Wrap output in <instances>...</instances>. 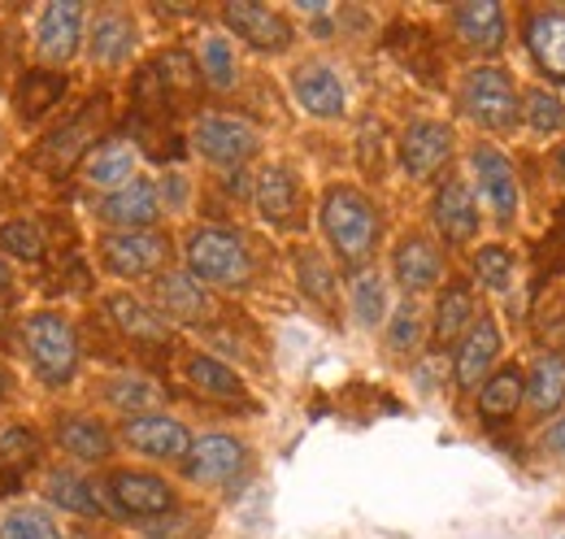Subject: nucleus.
Masks as SVG:
<instances>
[{
    "mask_svg": "<svg viewBox=\"0 0 565 539\" xmlns=\"http://www.w3.org/2000/svg\"><path fill=\"white\" fill-rule=\"evenodd\" d=\"M201 74L210 78V87H217V92L235 87V53H231V44L222 35H205L201 40Z\"/></svg>",
    "mask_w": 565,
    "mask_h": 539,
    "instance_id": "72a5a7b5",
    "label": "nucleus"
},
{
    "mask_svg": "<svg viewBox=\"0 0 565 539\" xmlns=\"http://www.w3.org/2000/svg\"><path fill=\"white\" fill-rule=\"evenodd\" d=\"M105 397L118 409H131V418H136V413H148V404H157V388L143 379H114Z\"/></svg>",
    "mask_w": 565,
    "mask_h": 539,
    "instance_id": "ea45409f",
    "label": "nucleus"
},
{
    "mask_svg": "<svg viewBox=\"0 0 565 539\" xmlns=\"http://www.w3.org/2000/svg\"><path fill=\"white\" fill-rule=\"evenodd\" d=\"M166 188H170V204L179 209V204H183V183H179V175H170V179H166Z\"/></svg>",
    "mask_w": 565,
    "mask_h": 539,
    "instance_id": "a18cd8bd",
    "label": "nucleus"
},
{
    "mask_svg": "<svg viewBox=\"0 0 565 539\" xmlns=\"http://www.w3.org/2000/svg\"><path fill=\"white\" fill-rule=\"evenodd\" d=\"M526 123L540 135H557L565 127V105L562 96H553L548 87H535L526 92Z\"/></svg>",
    "mask_w": 565,
    "mask_h": 539,
    "instance_id": "c9c22d12",
    "label": "nucleus"
},
{
    "mask_svg": "<svg viewBox=\"0 0 565 539\" xmlns=\"http://www.w3.org/2000/svg\"><path fill=\"white\" fill-rule=\"evenodd\" d=\"M183 370H188V383H192L201 397H213V401H239V397H244L239 374H235L231 366H222L217 357H210V352H192Z\"/></svg>",
    "mask_w": 565,
    "mask_h": 539,
    "instance_id": "a878e982",
    "label": "nucleus"
},
{
    "mask_svg": "<svg viewBox=\"0 0 565 539\" xmlns=\"http://www.w3.org/2000/svg\"><path fill=\"white\" fill-rule=\"evenodd\" d=\"M100 218L114 222L118 231H148L161 218V188L152 179H131L127 188L100 201Z\"/></svg>",
    "mask_w": 565,
    "mask_h": 539,
    "instance_id": "ddd939ff",
    "label": "nucleus"
},
{
    "mask_svg": "<svg viewBox=\"0 0 565 539\" xmlns=\"http://www.w3.org/2000/svg\"><path fill=\"white\" fill-rule=\"evenodd\" d=\"M353 309L361 318V327H379L383 314H387V292H383V278L379 274H356L353 283Z\"/></svg>",
    "mask_w": 565,
    "mask_h": 539,
    "instance_id": "f704fd0d",
    "label": "nucleus"
},
{
    "mask_svg": "<svg viewBox=\"0 0 565 539\" xmlns=\"http://www.w3.org/2000/svg\"><path fill=\"white\" fill-rule=\"evenodd\" d=\"M322 231H327L331 249L340 253V262L361 270L374 257V244H379V209L356 188H331L322 197Z\"/></svg>",
    "mask_w": 565,
    "mask_h": 539,
    "instance_id": "f257e3e1",
    "label": "nucleus"
},
{
    "mask_svg": "<svg viewBox=\"0 0 565 539\" xmlns=\"http://www.w3.org/2000/svg\"><path fill=\"white\" fill-rule=\"evenodd\" d=\"M40 457V444H35V435L26 431V426H13V431H4L0 435V462L13 471V466H31Z\"/></svg>",
    "mask_w": 565,
    "mask_h": 539,
    "instance_id": "79ce46f5",
    "label": "nucleus"
},
{
    "mask_svg": "<svg viewBox=\"0 0 565 539\" xmlns=\"http://www.w3.org/2000/svg\"><path fill=\"white\" fill-rule=\"evenodd\" d=\"M392 274L405 292H426L430 283H439L444 274V262H439V249L423 240V235H405L392 253Z\"/></svg>",
    "mask_w": 565,
    "mask_h": 539,
    "instance_id": "6ab92c4d",
    "label": "nucleus"
},
{
    "mask_svg": "<svg viewBox=\"0 0 565 539\" xmlns=\"http://www.w3.org/2000/svg\"><path fill=\"white\" fill-rule=\"evenodd\" d=\"M222 22L239 35V40H248L253 49H262V53H279L291 44V22L275 13V9H266V4H248V0H235V4H226L222 9Z\"/></svg>",
    "mask_w": 565,
    "mask_h": 539,
    "instance_id": "1a4fd4ad",
    "label": "nucleus"
},
{
    "mask_svg": "<svg viewBox=\"0 0 565 539\" xmlns=\"http://www.w3.org/2000/svg\"><path fill=\"white\" fill-rule=\"evenodd\" d=\"M418 339H423V314H418V305H414V300H405V305L396 309V318H392L387 344H392L396 352H409Z\"/></svg>",
    "mask_w": 565,
    "mask_h": 539,
    "instance_id": "a19ab883",
    "label": "nucleus"
},
{
    "mask_svg": "<svg viewBox=\"0 0 565 539\" xmlns=\"http://www.w3.org/2000/svg\"><path fill=\"white\" fill-rule=\"evenodd\" d=\"M44 144H49V152H53V166H66V161H74V157L92 144V123H74V127L57 131L53 139H44Z\"/></svg>",
    "mask_w": 565,
    "mask_h": 539,
    "instance_id": "37998d69",
    "label": "nucleus"
},
{
    "mask_svg": "<svg viewBox=\"0 0 565 539\" xmlns=\"http://www.w3.org/2000/svg\"><path fill=\"white\" fill-rule=\"evenodd\" d=\"M13 292V270L0 262V296H9Z\"/></svg>",
    "mask_w": 565,
    "mask_h": 539,
    "instance_id": "49530a36",
    "label": "nucleus"
},
{
    "mask_svg": "<svg viewBox=\"0 0 565 539\" xmlns=\"http://www.w3.org/2000/svg\"><path fill=\"white\" fill-rule=\"evenodd\" d=\"M188 270L213 287H244L253 278L248 244L226 226H201L188 235Z\"/></svg>",
    "mask_w": 565,
    "mask_h": 539,
    "instance_id": "f03ea898",
    "label": "nucleus"
},
{
    "mask_svg": "<svg viewBox=\"0 0 565 539\" xmlns=\"http://www.w3.org/2000/svg\"><path fill=\"white\" fill-rule=\"evenodd\" d=\"M430 213H435V226L444 231V240H452V244H470L479 235V204H475L470 188L461 179H448L435 192Z\"/></svg>",
    "mask_w": 565,
    "mask_h": 539,
    "instance_id": "2eb2a0df",
    "label": "nucleus"
},
{
    "mask_svg": "<svg viewBox=\"0 0 565 539\" xmlns=\"http://www.w3.org/2000/svg\"><path fill=\"white\" fill-rule=\"evenodd\" d=\"M166 257H170V244L157 231H109L100 240V262L118 278L157 274V270L166 266Z\"/></svg>",
    "mask_w": 565,
    "mask_h": 539,
    "instance_id": "39448f33",
    "label": "nucleus"
},
{
    "mask_svg": "<svg viewBox=\"0 0 565 539\" xmlns=\"http://www.w3.org/2000/svg\"><path fill=\"white\" fill-rule=\"evenodd\" d=\"M66 92V74L57 70H26L22 83H18V109L22 118H40L44 109H53Z\"/></svg>",
    "mask_w": 565,
    "mask_h": 539,
    "instance_id": "2f4dec72",
    "label": "nucleus"
},
{
    "mask_svg": "<svg viewBox=\"0 0 565 539\" xmlns=\"http://www.w3.org/2000/svg\"><path fill=\"white\" fill-rule=\"evenodd\" d=\"M22 344H26V357H31L35 374L49 388H62V383L74 379V370H78V339H74V327L62 314H31L22 323Z\"/></svg>",
    "mask_w": 565,
    "mask_h": 539,
    "instance_id": "7ed1b4c3",
    "label": "nucleus"
},
{
    "mask_svg": "<svg viewBox=\"0 0 565 539\" xmlns=\"http://www.w3.org/2000/svg\"><path fill=\"white\" fill-rule=\"evenodd\" d=\"M0 314H4V305H0Z\"/></svg>",
    "mask_w": 565,
    "mask_h": 539,
    "instance_id": "8fccbe9b",
    "label": "nucleus"
},
{
    "mask_svg": "<svg viewBox=\"0 0 565 539\" xmlns=\"http://www.w3.org/2000/svg\"><path fill=\"white\" fill-rule=\"evenodd\" d=\"M0 139H4V135H0Z\"/></svg>",
    "mask_w": 565,
    "mask_h": 539,
    "instance_id": "3c124183",
    "label": "nucleus"
},
{
    "mask_svg": "<svg viewBox=\"0 0 565 539\" xmlns=\"http://www.w3.org/2000/svg\"><path fill=\"white\" fill-rule=\"evenodd\" d=\"M300 283H305V292L313 296V300H322V305H331L335 300V274L331 266L318 257V253H300Z\"/></svg>",
    "mask_w": 565,
    "mask_h": 539,
    "instance_id": "58836bf2",
    "label": "nucleus"
},
{
    "mask_svg": "<svg viewBox=\"0 0 565 539\" xmlns=\"http://www.w3.org/2000/svg\"><path fill=\"white\" fill-rule=\"evenodd\" d=\"M192 144H196V152H201L205 161H213V166H244V161L257 152L262 135H257V127H248L244 118L205 114V118H196V127H192Z\"/></svg>",
    "mask_w": 565,
    "mask_h": 539,
    "instance_id": "423d86ee",
    "label": "nucleus"
},
{
    "mask_svg": "<svg viewBox=\"0 0 565 539\" xmlns=\"http://www.w3.org/2000/svg\"><path fill=\"white\" fill-rule=\"evenodd\" d=\"M526 401L540 418L557 413L565 404V357L562 352H544L535 357L531 374H526Z\"/></svg>",
    "mask_w": 565,
    "mask_h": 539,
    "instance_id": "393cba45",
    "label": "nucleus"
},
{
    "mask_svg": "<svg viewBox=\"0 0 565 539\" xmlns=\"http://www.w3.org/2000/svg\"><path fill=\"white\" fill-rule=\"evenodd\" d=\"M105 314L118 323V331H127L131 339H152V344H161V339L170 336V331H166V318H157L143 300L127 296V292L109 296V300H105Z\"/></svg>",
    "mask_w": 565,
    "mask_h": 539,
    "instance_id": "cd10ccee",
    "label": "nucleus"
},
{
    "mask_svg": "<svg viewBox=\"0 0 565 539\" xmlns=\"http://www.w3.org/2000/svg\"><path fill=\"white\" fill-rule=\"evenodd\" d=\"M57 444L71 453L74 462H105L114 453V435L96 418H83V413H66L57 422Z\"/></svg>",
    "mask_w": 565,
    "mask_h": 539,
    "instance_id": "b1692460",
    "label": "nucleus"
},
{
    "mask_svg": "<svg viewBox=\"0 0 565 539\" xmlns=\"http://www.w3.org/2000/svg\"><path fill=\"white\" fill-rule=\"evenodd\" d=\"M44 496H49L53 505L71 509V514H83V518H100V514H105V505H100V496L92 492V483L78 478L74 471H49Z\"/></svg>",
    "mask_w": 565,
    "mask_h": 539,
    "instance_id": "c85d7f7f",
    "label": "nucleus"
},
{
    "mask_svg": "<svg viewBox=\"0 0 565 539\" xmlns=\"http://www.w3.org/2000/svg\"><path fill=\"white\" fill-rule=\"evenodd\" d=\"M109 496L122 514H136V518H157V514L174 509L170 483L148 471H114L109 474Z\"/></svg>",
    "mask_w": 565,
    "mask_h": 539,
    "instance_id": "9d476101",
    "label": "nucleus"
},
{
    "mask_svg": "<svg viewBox=\"0 0 565 539\" xmlns=\"http://www.w3.org/2000/svg\"><path fill=\"white\" fill-rule=\"evenodd\" d=\"M291 92H296L300 109L313 114V118H340L344 105H349L340 74L331 66H322V62H305V66L291 70Z\"/></svg>",
    "mask_w": 565,
    "mask_h": 539,
    "instance_id": "9b49d317",
    "label": "nucleus"
},
{
    "mask_svg": "<svg viewBox=\"0 0 565 539\" xmlns=\"http://www.w3.org/2000/svg\"><path fill=\"white\" fill-rule=\"evenodd\" d=\"M526 49L548 78L565 83V13H531L526 18Z\"/></svg>",
    "mask_w": 565,
    "mask_h": 539,
    "instance_id": "412c9836",
    "label": "nucleus"
},
{
    "mask_svg": "<svg viewBox=\"0 0 565 539\" xmlns=\"http://www.w3.org/2000/svg\"><path fill=\"white\" fill-rule=\"evenodd\" d=\"M461 109L488 131H509L518 123V87L500 66L470 70L461 83Z\"/></svg>",
    "mask_w": 565,
    "mask_h": 539,
    "instance_id": "20e7f679",
    "label": "nucleus"
},
{
    "mask_svg": "<svg viewBox=\"0 0 565 539\" xmlns=\"http://www.w3.org/2000/svg\"><path fill=\"white\" fill-rule=\"evenodd\" d=\"M87 53L92 62L105 70H118L131 53H136V22L127 13H100L92 22V40H87Z\"/></svg>",
    "mask_w": 565,
    "mask_h": 539,
    "instance_id": "aec40b11",
    "label": "nucleus"
},
{
    "mask_svg": "<svg viewBox=\"0 0 565 539\" xmlns=\"http://www.w3.org/2000/svg\"><path fill=\"white\" fill-rule=\"evenodd\" d=\"M475 274H479V283H483V287L504 292V287L513 283V253H509L504 244H488V249H479V253H475Z\"/></svg>",
    "mask_w": 565,
    "mask_h": 539,
    "instance_id": "e433bc0d",
    "label": "nucleus"
},
{
    "mask_svg": "<svg viewBox=\"0 0 565 539\" xmlns=\"http://www.w3.org/2000/svg\"><path fill=\"white\" fill-rule=\"evenodd\" d=\"M0 539H62V531L44 509L22 505V509H9L0 518Z\"/></svg>",
    "mask_w": 565,
    "mask_h": 539,
    "instance_id": "473e14b6",
    "label": "nucleus"
},
{
    "mask_svg": "<svg viewBox=\"0 0 565 539\" xmlns=\"http://www.w3.org/2000/svg\"><path fill=\"white\" fill-rule=\"evenodd\" d=\"M470 327H475V296H470V287H461V283L444 287V296L435 305V339L452 344L457 336H466Z\"/></svg>",
    "mask_w": 565,
    "mask_h": 539,
    "instance_id": "c756f323",
    "label": "nucleus"
},
{
    "mask_svg": "<svg viewBox=\"0 0 565 539\" xmlns=\"http://www.w3.org/2000/svg\"><path fill=\"white\" fill-rule=\"evenodd\" d=\"M157 300L179 323H205L213 309L210 292L201 287V278L192 270H166V274H157Z\"/></svg>",
    "mask_w": 565,
    "mask_h": 539,
    "instance_id": "a211bd4d",
    "label": "nucleus"
},
{
    "mask_svg": "<svg viewBox=\"0 0 565 539\" xmlns=\"http://www.w3.org/2000/svg\"><path fill=\"white\" fill-rule=\"evenodd\" d=\"M452 157V131L444 123H409V131L401 135V166L409 170V179H430L435 170H444V161Z\"/></svg>",
    "mask_w": 565,
    "mask_h": 539,
    "instance_id": "f8f14e48",
    "label": "nucleus"
},
{
    "mask_svg": "<svg viewBox=\"0 0 565 539\" xmlns=\"http://www.w3.org/2000/svg\"><path fill=\"white\" fill-rule=\"evenodd\" d=\"M78 31H83V4H74V0L49 4L40 18V31H35V53L44 62H71L78 49Z\"/></svg>",
    "mask_w": 565,
    "mask_h": 539,
    "instance_id": "dca6fc26",
    "label": "nucleus"
},
{
    "mask_svg": "<svg viewBox=\"0 0 565 539\" xmlns=\"http://www.w3.org/2000/svg\"><path fill=\"white\" fill-rule=\"evenodd\" d=\"M257 209L270 218V222H287L296 213V175L287 166H270L262 179H257V192H253Z\"/></svg>",
    "mask_w": 565,
    "mask_h": 539,
    "instance_id": "7c9ffc66",
    "label": "nucleus"
},
{
    "mask_svg": "<svg viewBox=\"0 0 565 539\" xmlns=\"http://www.w3.org/2000/svg\"><path fill=\"white\" fill-rule=\"evenodd\" d=\"M522 397H526V374L518 366H500L479 388V413L483 418H509V413H518Z\"/></svg>",
    "mask_w": 565,
    "mask_h": 539,
    "instance_id": "bb28decb",
    "label": "nucleus"
},
{
    "mask_svg": "<svg viewBox=\"0 0 565 539\" xmlns=\"http://www.w3.org/2000/svg\"><path fill=\"white\" fill-rule=\"evenodd\" d=\"M470 166H475V175H479V192L488 197L495 218H513L518 213V175H513V161L504 157V152H495L492 144H479L475 152H470Z\"/></svg>",
    "mask_w": 565,
    "mask_h": 539,
    "instance_id": "4468645a",
    "label": "nucleus"
},
{
    "mask_svg": "<svg viewBox=\"0 0 565 539\" xmlns=\"http://www.w3.org/2000/svg\"><path fill=\"white\" fill-rule=\"evenodd\" d=\"M544 444H548L553 453H562V457H565V418H557V422L544 431Z\"/></svg>",
    "mask_w": 565,
    "mask_h": 539,
    "instance_id": "c03bdc74",
    "label": "nucleus"
},
{
    "mask_svg": "<svg viewBox=\"0 0 565 539\" xmlns=\"http://www.w3.org/2000/svg\"><path fill=\"white\" fill-rule=\"evenodd\" d=\"M4 392H9V379H4V370H0V397H4Z\"/></svg>",
    "mask_w": 565,
    "mask_h": 539,
    "instance_id": "09e8293b",
    "label": "nucleus"
},
{
    "mask_svg": "<svg viewBox=\"0 0 565 539\" xmlns=\"http://www.w3.org/2000/svg\"><path fill=\"white\" fill-rule=\"evenodd\" d=\"M495 357H500V331H495L492 318H479L466 331L461 348H457V383L470 388V392H479L488 383V374H492Z\"/></svg>",
    "mask_w": 565,
    "mask_h": 539,
    "instance_id": "f3484780",
    "label": "nucleus"
},
{
    "mask_svg": "<svg viewBox=\"0 0 565 539\" xmlns=\"http://www.w3.org/2000/svg\"><path fill=\"white\" fill-rule=\"evenodd\" d=\"M0 249L13 253L18 262H40L44 235H40L31 222H4V226H0Z\"/></svg>",
    "mask_w": 565,
    "mask_h": 539,
    "instance_id": "4c0bfd02",
    "label": "nucleus"
},
{
    "mask_svg": "<svg viewBox=\"0 0 565 539\" xmlns=\"http://www.w3.org/2000/svg\"><path fill=\"white\" fill-rule=\"evenodd\" d=\"M452 27L470 49L495 53L504 44V9L495 0H475V4H457L452 9Z\"/></svg>",
    "mask_w": 565,
    "mask_h": 539,
    "instance_id": "5701e85b",
    "label": "nucleus"
},
{
    "mask_svg": "<svg viewBox=\"0 0 565 539\" xmlns=\"http://www.w3.org/2000/svg\"><path fill=\"white\" fill-rule=\"evenodd\" d=\"M83 179L92 188H105V192H118L136 179V148L127 139H105L100 148H92L87 166H83Z\"/></svg>",
    "mask_w": 565,
    "mask_h": 539,
    "instance_id": "4be33fe9",
    "label": "nucleus"
},
{
    "mask_svg": "<svg viewBox=\"0 0 565 539\" xmlns=\"http://www.w3.org/2000/svg\"><path fill=\"white\" fill-rule=\"evenodd\" d=\"M122 440L143 453V457H157V462H179V457H188L192 453V435H188V426L179 422V418H170V413H136V418H127V426H122Z\"/></svg>",
    "mask_w": 565,
    "mask_h": 539,
    "instance_id": "0eeeda50",
    "label": "nucleus"
},
{
    "mask_svg": "<svg viewBox=\"0 0 565 539\" xmlns=\"http://www.w3.org/2000/svg\"><path fill=\"white\" fill-rule=\"evenodd\" d=\"M248 466V448L235 435H205L188 453V478L205 487H226Z\"/></svg>",
    "mask_w": 565,
    "mask_h": 539,
    "instance_id": "6e6552de",
    "label": "nucleus"
},
{
    "mask_svg": "<svg viewBox=\"0 0 565 539\" xmlns=\"http://www.w3.org/2000/svg\"><path fill=\"white\" fill-rule=\"evenodd\" d=\"M557 170H562V179H565V144H562V152H557Z\"/></svg>",
    "mask_w": 565,
    "mask_h": 539,
    "instance_id": "de8ad7c7",
    "label": "nucleus"
}]
</instances>
